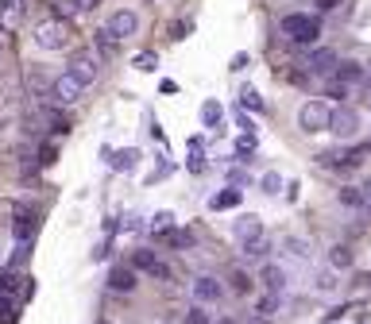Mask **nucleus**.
I'll list each match as a JSON object with an SVG mask.
<instances>
[{
	"label": "nucleus",
	"instance_id": "obj_1",
	"mask_svg": "<svg viewBox=\"0 0 371 324\" xmlns=\"http://www.w3.org/2000/svg\"><path fill=\"white\" fill-rule=\"evenodd\" d=\"M283 35L286 39H294L298 47H313V43L321 39V23L313 20V16H305V12H290V16H283Z\"/></svg>",
	"mask_w": 371,
	"mask_h": 324
},
{
	"label": "nucleus",
	"instance_id": "obj_2",
	"mask_svg": "<svg viewBox=\"0 0 371 324\" xmlns=\"http://www.w3.org/2000/svg\"><path fill=\"white\" fill-rule=\"evenodd\" d=\"M329 116H332L329 100H305V105L298 108V128H302L305 136H321V131H329Z\"/></svg>",
	"mask_w": 371,
	"mask_h": 324
},
{
	"label": "nucleus",
	"instance_id": "obj_3",
	"mask_svg": "<svg viewBox=\"0 0 371 324\" xmlns=\"http://www.w3.org/2000/svg\"><path fill=\"white\" fill-rule=\"evenodd\" d=\"M31 39H35V47H43V50H62L70 43V28L62 20H43V23H35Z\"/></svg>",
	"mask_w": 371,
	"mask_h": 324
},
{
	"label": "nucleus",
	"instance_id": "obj_4",
	"mask_svg": "<svg viewBox=\"0 0 371 324\" xmlns=\"http://www.w3.org/2000/svg\"><path fill=\"white\" fill-rule=\"evenodd\" d=\"M329 131L332 136H341V139L356 136V131H360V112L348 108V105H337L332 108V116H329Z\"/></svg>",
	"mask_w": 371,
	"mask_h": 324
},
{
	"label": "nucleus",
	"instance_id": "obj_5",
	"mask_svg": "<svg viewBox=\"0 0 371 324\" xmlns=\"http://www.w3.org/2000/svg\"><path fill=\"white\" fill-rule=\"evenodd\" d=\"M105 28H108V35H112L117 43H124V39H132V35L139 31V16L132 8H120V12H112V16H108Z\"/></svg>",
	"mask_w": 371,
	"mask_h": 324
},
{
	"label": "nucleus",
	"instance_id": "obj_6",
	"mask_svg": "<svg viewBox=\"0 0 371 324\" xmlns=\"http://www.w3.org/2000/svg\"><path fill=\"white\" fill-rule=\"evenodd\" d=\"M66 74L74 81H81V85H93V81H97V58H93L89 50H78V54L66 62Z\"/></svg>",
	"mask_w": 371,
	"mask_h": 324
},
{
	"label": "nucleus",
	"instance_id": "obj_7",
	"mask_svg": "<svg viewBox=\"0 0 371 324\" xmlns=\"http://www.w3.org/2000/svg\"><path fill=\"white\" fill-rule=\"evenodd\" d=\"M31 232H35V216L28 213V205H16L12 208V236H16V244H28Z\"/></svg>",
	"mask_w": 371,
	"mask_h": 324
},
{
	"label": "nucleus",
	"instance_id": "obj_8",
	"mask_svg": "<svg viewBox=\"0 0 371 324\" xmlns=\"http://www.w3.org/2000/svg\"><path fill=\"white\" fill-rule=\"evenodd\" d=\"M337 54H332L329 47H317L310 50V74H317V78H332V69H337Z\"/></svg>",
	"mask_w": 371,
	"mask_h": 324
},
{
	"label": "nucleus",
	"instance_id": "obj_9",
	"mask_svg": "<svg viewBox=\"0 0 371 324\" xmlns=\"http://www.w3.org/2000/svg\"><path fill=\"white\" fill-rule=\"evenodd\" d=\"M108 290L112 294H132L136 290V270L132 266H112L108 270Z\"/></svg>",
	"mask_w": 371,
	"mask_h": 324
},
{
	"label": "nucleus",
	"instance_id": "obj_10",
	"mask_svg": "<svg viewBox=\"0 0 371 324\" xmlns=\"http://www.w3.org/2000/svg\"><path fill=\"white\" fill-rule=\"evenodd\" d=\"M81 89H86V85H81V81H74L66 69H62V78H54V97H59L62 105H74V100L81 97Z\"/></svg>",
	"mask_w": 371,
	"mask_h": 324
},
{
	"label": "nucleus",
	"instance_id": "obj_11",
	"mask_svg": "<svg viewBox=\"0 0 371 324\" xmlns=\"http://www.w3.org/2000/svg\"><path fill=\"white\" fill-rule=\"evenodd\" d=\"M159 244H166V247H190L194 244V232H186V228H159Z\"/></svg>",
	"mask_w": 371,
	"mask_h": 324
},
{
	"label": "nucleus",
	"instance_id": "obj_12",
	"mask_svg": "<svg viewBox=\"0 0 371 324\" xmlns=\"http://www.w3.org/2000/svg\"><path fill=\"white\" fill-rule=\"evenodd\" d=\"M132 259H136V270H151L155 278H170V270L155 259V251H147V247H143V251H136Z\"/></svg>",
	"mask_w": 371,
	"mask_h": 324
},
{
	"label": "nucleus",
	"instance_id": "obj_13",
	"mask_svg": "<svg viewBox=\"0 0 371 324\" xmlns=\"http://www.w3.org/2000/svg\"><path fill=\"white\" fill-rule=\"evenodd\" d=\"M221 294H225V285L217 282V278H209V274L194 282V297H197V301H217Z\"/></svg>",
	"mask_w": 371,
	"mask_h": 324
},
{
	"label": "nucleus",
	"instance_id": "obj_14",
	"mask_svg": "<svg viewBox=\"0 0 371 324\" xmlns=\"http://www.w3.org/2000/svg\"><path fill=\"white\" fill-rule=\"evenodd\" d=\"M240 201H244V197H240V189L228 186V189H221L217 197H209V208H213V213H225V208H236Z\"/></svg>",
	"mask_w": 371,
	"mask_h": 324
},
{
	"label": "nucleus",
	"instance_id": "obj_15",
	"mask_svg": "<svg viewBox=\"0 0 371 324\" xmlns=\"http://www.w3.org/2000/svg\"><path fill=\"white\" fill-rule=\"evenodd\" d=\"M332 78L341 81V85H352V81H363V69H360V62H337Z\"/></svg>",
	"mask_w": 371,
	"mask_h": 324
},
{
	"label": "nucleus",
	"instance_id": "obj_16",
	"mask_svg": "<svg viewBox=\"0 0 371 324\" xmlns=\"http://www.w3.org/2000/svg\"><path fill=\"white\" fill-rule=\"evenodd\" d=\"M20 16H23V0H0V28L20 23Z\"/></svg>",
	"mask_w": 371,
	"mask_h": 324
},
{
	"label": "nucleus",
	"instance_id": "obj_17",
	"mask_svg": "<svg viewBox=\"0 0 371 324\" xmlns=\"http://www.w3.org/2000/svg\"><path fill=\"white\" fill-rule=\"evenodd\" d=\"M108 162H112V170H120V174H128V170L139 162V151L128 147V151H117V155H108Z\"/></svg>",
	"mask_w": 371,
	"mask_h": 324
},
{
	"label": "nucleus",
	"instance_id": "obj_18",
	"mask_svg": "<svg viewBox=\"0 0 371 324\" xmlns=\"http://www.w3.org/2000/svg\"><path fill=\"white\" fill-rule=\"evenodd\" d=\"M236 236H240V244H248V239L263 236V224H259V216H244L240 224H236Z\"/></svg>",
	"mask_w": 371,
	"mask_h": 324
},
{
	"label": "nucleus",
	"instance_id": "obj_19",
	"mask_svg": "<svg viewBox=\"0 0 371 324\" xmlns=\"http://www.w3.org/2000/svg\"><path fill=\"white\" fill-rule=\"evenodd\" d=\"M201 147H205V143H201V139H190V162H186V166H190V174H205V155H201Z\"/></svg>",
	"mask_w": 371,
	"mask_h": 324
},
{
	"label": "nucleus",
	"instance_id": "obj_20",
	"mask_svg": "<svg viewBox=\"0 0 371 324\" xmlns=\"http://www.w3.org/2000/svg\"><path fill=\"white\" fill-rule=\"evenodd\" d=\"M263 285L271 290V294H283V285H286V274L279 270V266H267L263 270Z\"/></svg>",
	"mask_w": 371,
	"mask_h": 324
},
{
	"label": "nucleus",
	"instance_id": "obj_21",
	"mask_svg": "<svg viewBox=\"0 0 371 324\" xmlns=\"http://www.w3.org/2000/svg\"><path fill=\"white\" fill-rule=\"evenodd\" d=\"M221 116H225V112H221V105H217V100H205V105H201V124H205V128H217V124H221Z\"/></svg>",
	"mask_w": 371,
	"mask_h": 324
},
{
	"label": "nucleus",
	"instance_id": "obj_22",
	"mask_svg": "<svg viewBox=\"0 0 371 324\" xmlns=\"http://www.w3.org/2000/svg\"><path fill=\"white\" fill-rule=\"evenodd\" d=\"M240 105H244L248 112H263V97H259V93H255L252 85H244V89H240Z\"/></svg>",
	"mask_w": 371,
	"mask_h": 324
},
{
	"label": "nucleus",
	"instance_id": "obj_23",
	"mask_svg": "<svg viewBox=\"0 0 371 324\" xmlns=\"http://www.w3.org/2000/svg\"><path fill=\"white\" fill-rule=\"evenodd\" d=\"M329 263L337 266V270H348V266H352V251H348L344 244H337V247L329 251Z\"/></svg>",
	"mask_w": 371,
	"mask_h": 324
},
{
	"label": "nucleus",
	"instance_id": "obj_24",
	"mask_svg": "<svg viewBox=\"0 0 371 324\" xmlns=\"http://www.w3.org/2000/svg\"><path fill=\"white\" fill-rule=\"evenodd\" d=\"M28 85L35 89V93H50V81H47V69H28Z\"/></svg>",
	"mask_w": 371,
	"mask_h": 324
},
{
	"label": "nucleus",
	"instance_id": "obj_25",
	"mask_svg": "<svg viewBox=\"0 0 371 324\" xmlns=\"http://www.w3.org/2000/svg\"><path fill=\"white\" fill-rule=\"evenodd\" d=\"M363 201H368V197H363V189H352V186L341 189V205H344V208H360Z\"/></svg>",
	"mask_w": 371,
	"mask_h": 324
},
{
	"label": "nucleus",
	"instance_id": "obj_26",
	"mask_svg": "<svg viewBox=\"0 0 371 324\" xmlns=\"http://www.w3.org/2000/svg\"><path fill=\"white\" fill-rule=\"evenodd\" d=\"M93 43H97L101 54H112V50H117V39L108 35V28H97V31H93Z\"/></svg>",
	"mask_w": 371,
	"mask_h": 324
},
{
	"label": "nucleus",
	"instance_id": "obj_27",
	"mask_svg": "<svg viewBox=\"0 0 371 324\" xmlns=\"http://www.w3.org/2000/svg\"><path fill=\"white\" fill-rule=\"evenodd\" d=\"M244 251L252 259H263L267 251H271V244H267V236H255V239H248V244H244Z\"/></svg>",
	"mask_w": 371,
	"mask_h": 324
},
{
	"label": "nucleus",
	"instance_id": "obj_28",
	"mask_svg": "<svg viewBox=\"0 0 371 324\" xmlns=\"http://www.w3.org/2000/svg\"><path fill=\"white\" fill-rule=\"evenodd\" d=\"M132 66H136V69H155V66H159V54L143 50V54H136V58H132Z\"/></svg>",
	"mask_w": 371,
	"mask_h": 324
},
{
	"label": "nucleus",
	"instance_id": "obj_29",
	"mask_svg": "<svg viewBox=\"0 0 371 324\" xmlns=\"http://www.w3.org/2000/svg\"><path fill=\"white\" fill-rule=\"evenodd\" d=\"M232 285H236V294H252V278H248L244 270H236L232 274Z\"/></svg>",
	"mask_w": 371,
	"mask_h": 324
},
{
	"label": "nucleus",
	"instance_id": "obj_30",
	"mask_svg": "<svg viewBox=\"0 0 371 324\" xmlns=\"http://www.w3.org/2000/svg\"><path fill=\"white\" fill-rule=\"evenodd\" d=\"M255 143H259V139H255V131H244L236 147H240V155H252V151H255Z\"/></svg>",
	"mask_w": 371,
	"mask_h": 324
},
{
	"label": "nucleus",
	"instance_id": "obj_31",
	"mask_svg": "<svg viewBox=\"0 0 371 324\" xmlns=\"http://www.w3.org/2000/svg\"><path fill=\"white\" fill-rule=\"evenodd\" d=\"M259 186H263V193H279V189H283V177H279V174H263Z\"/></svg>",
	"mask_w": 371,
	"mask_h": 324
},
{
	"label": "nucleus",
	"instance_id": "obj_32",
	"mask_svg": "<svg viewBox=\"0 0 371 324\" xmlns=\"http://www.w3.org/2000/svg\"><path fill=\"white\" fill-rule=\"evenodd\" d=\"M182 324H209V316H205V309H197V305H194V309H186Z\"/></svg>",
	"mask_w": 371,
	"mask_h": 324
},
{
	"label": "nucleus",
	"instance_id": "obj_33",
	"mask_svg": "<svg viewBox=\"0 0 371 324\" xmlns=\"http://www.w3.org/2000/svg\"><path fill=\"white\" fill-rule=\"evenodd\" d=\"M170 170H174V166H170V162H163V170H155V174L147 177V186H159L163 177H170Z\"/></svg>",
	"mask_w": 371,
	"mask_h": 324
},
{
	"label": "nucleus",
	"instance_id": "obj_34",
	"mask_svg": "<svg viewBox=\"0 0 371 324\" xmlns=\"http://www.w3.org/2000/svg\"><path fill=\"white\" fill-rule=\"evenodd\" d=\"M279 309V294H267L263 301H259V313H274Z\"/></svg>",
	"mask_w": 371,
	"mask_h": 324
},
{
	"label": "nucleus",
	"instance_id": "obj_35",
	"mask_svg": "<svg viewBox=\"0 0 371 324\" xmlns=\"http://www.w3.org/2000/svg\"><path fill=\"white\" fill-rule=\"evenodd\" d=\"M54 158H59V151H54V147H43V151H39V166H50Z\"/></svg>",
	"mask_w": 371,
	"mask_h": 324
},
{
	"label": "nucleus",
	"instance_id": "obj_36",
	"mask_svg": "<svg viewBox=\"0 0 371 324\" xmlns=\"http://www.w3.org/2000/svg\"><path fill=\"white\" fill-rule=\"evenodd\" d=\"M70 4H74V12H93L101 0H70Z\"/></svg>",
	"mask_w": 371,
	"mask_h": 324
},
{
	"label": "nucleus",
	"instance_id": "obj_37",
	"mask_svg": "<svg viewBox=\"0 0 371 324\" xmlns=\"http://www.w3.org/2000/svg\"><path fill=\"white\" fill-rule=\"evenodd\" d=\"M166 224H174V216L170 213H159L155 220H151V228H166Z\"/></svg>",
	"mask_w": 371,
	"mask_h": 324
},
{
	"label": "nucleus",
	"instance_id": "obj_38",
	"mask_svg": "<svg viewBox=\"0 0 371 324\" xmlns=\"http://www.w3.org/2000/svg\"><path fill=\"white\" fill-rule=\"evenodd\" d=\"M228 182H232V186L240 189V186H244V182H248V174H244V170H232V174H228Z\"/></svg>",
	"mask_w": 371,
	"mask_h": 324
},
{
	"label": "nucleus",
	"instance_id": "obj_39",
	"mask_svg": "<svg viewBox=\"0 0 371 324\" xmlns=\"http://www.w3.org/2000/svg\"><path fill=\"white\" fill-rule=\"evenodd\" d=\"M236 124H240L244 131H255V128H252V116H248V112H236Z\"/></svg>",
	"mask_w": 371,
	"mask_h": 324
},
{
	"label": "nucleus",
	"instance_id": "obj_40",
	"mask_svg": "<svg viewBox=\"0 0 371 324\" xmlns=\"http://www.w3.org/2000/svg\"><path fill=\"white\" fill-rule=\"evenodd\" d=\"M321 12H332V8H341V0H313Z\"/></svg>",
	"mask_w": 371,
	"mask_h": 324
},
{
	"label": "nucleus",
	"instance_id": "obj_41",
	"mask_svg": "<svg viewBox=\"0 0 371 324\" xmlns=\"http://www.w3.org/2000/svg\"><path fill=\"white\" fill-rule=\"evenodd\" d=\"M286 247H290L294 255H305V251H310V247H305V244H302V239H290V244H286Z\"/></svg>",
	"mask_w": 371,
	"mask_h": 324
},
{
	"label": "nucleus",
	"instance_id": "obj_42",
	"mask_svg": "<svg viewBox=\"0 0 371 324\" xmlns=\"http://www.w3.org/2000/svg\"><path fill=\"white\" fill-rule=\"evenodd\" d=\"M363 197H371V177H368V186H363Z\"/></svg>",
	"mask_w": 371,
	"mask_h": 324
},
{
	"label": "nucleus",
	"instance_id": "obj_43",
	"mask_svg": "<svg viewBox=\"0 0 371 324\" xmlns=\"http://www.w3.org/2000/svg\"><path fill=\"white\" fill-rule=\"evenodd\" d=\"M217 324H236V321H217Z\"/></svg>",
	"mask_w": 371,
	"mask_h": 324
}]
</instances>
